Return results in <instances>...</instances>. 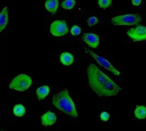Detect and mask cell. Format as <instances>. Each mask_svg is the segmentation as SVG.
<instances>
[{
	"label": "cell",
	"instance_id": "obj_1",
	"mask_svg": "<svg viewBox=\"0 0 146 131\" xmlns=\"http://www.w3.org/2000/svg\"><path fill=\"white\" fill-rule=\"evenodd\" d=\"M90 88L100 98L112 97L122 92V88L114 82L96 64L91 63L86 70Z\"/></svg>",
	"mask_w": 146,
	"mask_h": 131
},
{
	"label": "cell",
	"instance_id": "obj_2",
	"mask_svg": "<svg viewBox=\"0 0 146 131\" xmlns=\"http://www.w3.org/2000/svg\"><path fill=\"white\" fill-rule=\"evenodd\" d=\"M53 106L59 111L66 113L71 118H78L75 105L67 89H63L52 99Z\"/></svg>",
	"mask_w": 146,
	"mask_h": 131
},
{
	"label": "cell",
	"instance_id": "obj_3",
	"mask_svg": "<svg viewBox=\"0 0 146 131\" xmlns=\"http://www.w3.org/2000/svg\"><path fill=\"white\" fill-rule=\"evenodd\" d=\"M32 83L33 80L29 76L26 74H20L10 82L9 88L18 92H25L31 87Z\"/></svg>",
	"mask_w": 146,
	"mask_h": 131
},
{
	"label": "cell",
	"instance_id": "obj_4",
	"mask_svg": "<svg viewBox=\"0 0 146 131\" xmlns=\"http://www.w3.org/2000/svg\"><path fill=\"white\" fill-rule=\"evenodd\" d=\"M142 21V17L139 14H127L124 15H117L111 19V23L115 26H131L137 25Z\"/></svg>",
	"mask_w": 146,
	"mask_h": 131
},
{
	"label": "cell",
	"instance_id": "obj_5",
	"mask_svg": "<svg viewBox=\"0 0 146 131\" xmlns=\"http://www.w3.org/2000/svg\"><path fill=\"white\" fill-rule=\"evenodd\" d=\"M84 50H85V51H86V53H88L92 57H93L100 66H102V67H104V69L108 70L109 71H110V72H111L112 74H114L115 76H120V75H121V72H120L118 70H116V68H115V67L110 63V61H108L106 58H104V57H102V56H99V55L96 54L95 52H93L92 51H91V50H89V49H87V48H84Z\"/></svg>",
	"mask_w": 146,
	"mask_h": 131
},
{
	"label": "cell",
	"instance_id": "obj_6",
	"mask_svg": "<svg viewBox=\"0 0 146 131\" xmlns=\"http://www.w3.org/2000/svg\"><path fill=\"white\" fill-rule=\"evenodd\" d=\"M50 32L55 37H61L66 35L68 33V27L66 21L57 20L53 21L50 25Z\"/></svg>",
	"mask_w": 146,
	"mask_h": 131
},
{
	"label": "cell",
	"instance_id": "obj_7",
	"mask_svg": "<svg viewBox=\"0 0 146 131\" xmlns=\"http://www.w3.org/2000/svg\"><path fill=\"white\" fill-rule=\"evenodd\" d=\"M128 37L134 42L146 40V26H138L127 31Z\"/></svg>",
	"mask_w": 146,
	"mask_h": 131
},
{
	"label": "cell",
	"instance_id": "obj_8",
	"mask_svg": "<svg viewBox=\"0 0 146 131\" xmlns=\"http://www.w3.org/2000/svg\"><path fill=\"white\" fill-rule=\"evenodd\" d=\"M83 41L89 46L93 49H96L99 45V36L96 33H85L83 34Z\"/></svg>",
	"mask_w": 146,
	"mask_h": 131
},
{
	"label": "cell",
	"instance_id": "obj_9",
	"mask_svg": "<svg viewBox=\"0 0 146 131\" xmlns=\"http://www.w3.org/2000/svg\"><path fill=\"white\" fill-rule=\"evenodd\" d=\"M56 122V116L54 112L50 111H48L47 112H45L41 116V124L44 127L51 126L55 124Z\"/></svg>",
	"mask_w": 146,
	"mask_h": 131
},
{
	"label": "cell",
	"instance_id": "obj_10",
	"mask_svg": "<svg viewBox=\"0 0 146 131\" xmlns=\"http://www.w3.org/2000/svg\"><path fill=\"white\" fill-rule=\"evenodd\" d=\"M59 60L60 62L65 65V66H70L73 63H74V56L68 52V51H64L61 54L60 57H59Z\"/></svg>",
	"mask_w": 146,
	"mask_h": 131
},
{
	"label": "cell",
	"instance_id": "obj_11",
	"mask_svg": "<svg viewBox=\"0 0 146 131\" xmlns=\"http://www.w3.org/2000/svg\"><path fill=\"white\" fill-rule=\"evenodd\" d=\"M9 21L8 16V7H4L0 14V32H3L6 27Z\"/></svg>",
	"mask_w": 146,
	"mask_h": 131
},
{
	"label": "cell",
	"instance_id": "obj_12",
	"mask_svg": "<svg viewBox=\"0 0 146 131\" xmlns=\"http://www.w3.org/2000/svg\"><path fill=\"white\" fill-rule=\"evenodd\" d=\"M45 9L52 15L56 14L59 5V0H47L44 3Z\"/></svg>",
	"mask_w": 146,
	"mask_h": 131
},
{
	"label": "cell",
	"instance_id": "obj_13",
	"mask_svg": "<svg viewBox=\"0 0 146 131\" xmlns=\"http://www.w3.org/2000/svg\"><path fill=\"white\" fill-rule=\"evenodd\" d=\"M50 94V87L49 86H41L36 90V95L38 100H43L45 97Z\"/></svg>",
	"mask_w": 146,
	"mask_h": 131
},
{
	"label": "cell",
	"instance_id": "obj_14",
	"mask_svg": "<svg viewBox=\"0 0 146 131\" xmlns=\"http://www.w3.org/2000/svg\"><path fill=\"white\" fill-rule=\"evenodd\" d=\"M135 117L139 119L143 120L146 118V107L145 106H137L136 109L134 110Z\"/></svg>",
	"mask_w": 146,
	"mask_h": 131
},
{
	"label": "cell",
	"instance_id": "obj_15",
	"mask_svg": "<svg viewBox=\"0 0 146 131\" xmlns=\"http://www.w3.org/2000/svg\"><path fill=\"white\" fill-rule=\"evenodd\" d=\"M25 112H26V109H25V107H24L22 105H21V104L15 105V106H14V108H13V113H14V115L16 116V117H19V118L23 117V116L25 115Z\"/></svg>",
	"mask_w": 146,
	"mask_h": 131
},
{
	"label": "cell",
	"instance_id": "obj_16",
	"mask_svg": "<svg viewBox=\"0 0 146 131\" xmlns=\"http://www.w3.org/2000/svg\"><path fill=\"white\" fill-rule=\"evenodd\" d=\"M75 0H64L62 2V7L65 9H71L75 6Z\"/></svg>",
	"mask_w": 146,
	"mask_h": 131
},
{
	"label": "cell",
	"instance_id": "obj_17",
	"mask_svg": "<svg viewBox=\"0 0 146 131\" xmlns=\"http://www.w3.org/2000/svg\"><path fill=\"white\" fill-rule=\"evenodd\" d=\"M98 5L100 8L102 9H107L109 8L111 3H112V0H98Z\"/></svg>",
	"mask_w": 146,
	"mask_h": 131
},
{
	"label": "cell",
	"instance_id": "obj_18",
	"mask_svg": "<svg viewBox=\"0 0 146 131\" xmlns=\"http://www.w3.org/2000/svg\"><path fill=\"white\" fill-rule=\"evenodd\" d=\"M70 33L73 36H78L81 33V28L77 25H74L70 29Z\"/></svg>",
	"mask_w": 146,
	"mask_h": 131
},
{
	"label": "cell",
	"instance_id": "obj_19",
	"mask_svg": "<svg viewBox=\"0 0 146 131\" xmlns=\"http://www.w3.org/2000/svg\"><path fill=\"white\" fill-rule=\"evenodd\" d=\"M98 23V19L96 16H92L87 20V24L90 27H92V26H94V25H96Z\"/></svg>",
	"mask_w": 146,
	"mask_h": 131
},
{
	"label": "cell",
	"instance_id": "obj_20",
	"mask_svg": "<svg viewBox=\"0 0 146 131\" xmlns=\"http://www.w3.org/2000/svg\"><path fill=\"white\" fill-rule=\"evenodd\" d=\"M110 118V113H108L107 112H103L100 114V119H101L102 121H104V122L109 121Z\"/></svg>",
	"mask_w": 146,
	"mask_h": 131
},
{
	"label": "cell",
	"instance_id": "obj_21",
	"mask_svg": "<svg viewBox=\"0 0 146 131\" xmlns=\"http://www.w3.org/2000/svg\"><path fill=\"white\" fill-rule=\"evenodd\" d=\"M141 2H142V0H132V3L134 6H139Z\"/></svg>",
	"mask_w": 146,
	"mask_h": 131
},
{
	"label": "cell",
	"instance_id": "obj_22",
	"mask_svg": "<svg viewBox=\"0 0 146 131\" xmlns=\"http://www.w3.org/2000/svg\"><path fill=\"white\" fill-rule=\"evenodd\" d=\"M2 131H4V130H2Z\"/></svg>",
	"mask_w": 146,
	"mask_h": 131
}]
</instances>
